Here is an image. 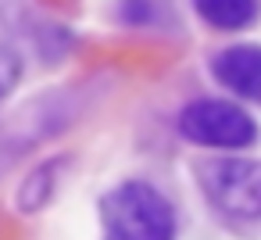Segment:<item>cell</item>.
Listing matches in <instances>:
<instances>
[{"instance_id": "obj_7", "label": "cell", "mask_w": 261, "mask_h": 240, "mask_svg": "<svg viewBox=\"0 0 261 240\" xmlns=\"http://www.w3.org/2000/svg\"><path fill=\"white\" fill-rule=\"evenodd\" d=\"M193 8L200 11V18L215 29H247L257 18V0H193Z\"/></svg>"}, {"instance_id": "obj_8", "label": "cell", "mask_w": 261, "mask_h": 240, "mask_svg": "<svg viewBox=\"0 0 261 240\" xmlns=\"http://www.w3.org/2000/svg\"><path fill=\"white\" fill-rule=\"evenodd\" d=\"M18 79H22V58H18L11 47L0 43V101H4V97L15 90Z\"/></svg>"}, {"instance_id": "obj_2", "label": "cell", "mask_w": 261, "mask_h": 240, "mask_svg": "<svg viewBox=\"0 0 261 240\" xmlns=\"http://www.w3.org/2000/svg\"><path fill=\"white\" fill-rule=\"evenodd\" d=\"M179 133L200 147H225V151H240L257 140L254 118L240 104L215 101V97H200L186 104L179 115Z\"/></svg>"}, {"instance_id": "obj_1", "label": "cell", "mask_w": 261, "mask_h": 240, "mask_svg": "<svg viewBox=\"0 0 261 240\" xmlns=\"http://www.w3.org/2000/svg\"><path fill=\"white\" fill-rule=\"evenodd\" d=\"M104 240H175L172 204L150 183H118L100 201Z\"/></svg>"}, {"instance_id": "obj_3", "label": "cell", "mask_w": 261, "mask_h": 240, "mask_svg": "<svg viewBox=\"0 0 261 240\" xmlns=\"http://www.w3.org/2000/svg\"><path fill=\"white\" fill-rule=\"evenodd\" d=\"M79 104L72 93L65 90H54L40 101H29L25 108L15 111V118L0 129V161H15L18 154H25L33 143H43L47 136L61 133L65 126H72Z\"/></svg>"}, {"instance_id": "obj_4", "label": "cell", "mask_w": 261, "mask_h": 240, "mask_svg": "<svg viewBox=\"0 0 261 240\" xmlns=\"http://www.w3.org/2000/svg\"><path fill=\"white\" fill-rule=\"evenodd\" d=\"M204 190L225 215L257 219L261 215V161H247V158L211 161L204 169Z\"/></svg>"}, {"instance_id": "obj_5", "label": "cell", "mask_w": 261, "mask_h": 240, "mask_svg": "<svg viewBox=\"0 0 261 240\" xmlns=\"http://www.w3.org/2000/svg\"><path fill=\"white\" fill-rule=\"evenodd\" d=\"M211 72L236 97H247V101H257L261 104V47H254V43L225 47L211 61Z\"/></svg>"}, {"instance_id": "obj_6", "label": "cell", "mask_w": 261, "mask_h": 240, "mask_svg": "<svg viewBox=\"0 0 261 240\" xmlns=\"http://www.w3.org/2000/svg\"><path fill=\"white\" fill-rule=\"evenodd\" d=\"M65 169H68V158H61V154H58V158L40 161V165L25 176V183H22V190H18V211L33 215V211L47 208V204L54 201L58 186H61Z\"/></svg>"}]
</instances>
